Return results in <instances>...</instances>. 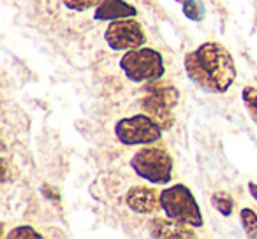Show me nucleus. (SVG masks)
<instances>
[{"instance_id":"nucleus-17","label":"nucleus","mask_w":257,"mask_h":239,"mask_svg":"<svg viewBox=\"0 0 257 239\" xmlns=\"http://www.w3.org/2000/svg\"><path fill=\"white\" fill-rule=\"evenodd\" d=\"M102 0H64V6L71 11L85 13L88 9H95Z\"/></svg>"},{"instance_id":"nucleus-5","label":"nucleus","mask_w":257,"mask_h":239,"mask_svg":"<svg viewBox=\"0 0 257 239\" xmlns=\"http://www.w3.org/2000/svg\"><path fill=\"white\" fill-rule=\"evenodd\" d=\"M164 130L155 120L141 111L134 116L121 118L114 125V136L123 146H148L162 137Z\"/></svg>"},{"instance_id":"nucleus-8","label":"nucleus","mask_w":257,"mask_h":239,"mask_svg":"<svg viewBox=\"0 0 257 239\" xmlns=\"http://www.w3.org/2000/svg\"><path fill=\"white\" fill-rule=\"evenodd\" d=\"M150 235L157 239H192L197 237L196 227L169 216H155L150 220Z\"/></svg>"},{"instance_id":"nucleus-4","label":"nucleus","mask_w":257,"mask_h":239,"mask_svg":"<svg viewBox=\"0 0 257 239\" xmlns=\"http://www.w3.org/2000/svg\"><path fill=\"white\" fill-rule=\"evenodd\" d=\"M161 206L166 216L185 221V223L192 225L196 228L203 227L204 218L203 213H201V207L187 185L176 183V185H171L168 188H162Z\"/></svg>"},{"instance_id":"nucleus-1","label":"nucleus","mask_w":257,"mask_h":239,"mask_svg":"<svg viewBox=\"0 0 257 239\" xmlns=\"http://www.w3.org/2000/svg\"><path fill=\"white\" fill-rule=\"evenodd\" d=\"M185 72L189 79L208 93H225L236 79L232 55L222 44L208 41L185 55Z\"/></svg>"},{"instance_id":"nucleus-11","label":"nucleus","mask_w":257,"mask_h":239,"mask_svg":"<svg viewBox=\"0 0 257 239\" xmlns=\"http://www.w3.org/2000/svg\"><path fill=\"white\" fill-rule=\"evenodd\" d=\"M145 92L159 97V99L164 100V102L169 104L171 107H175L176 104L180 102V92L176 90V86L161 81V79H157V81H152V83H147V85H145Z\"/></svg>"},{"instance_id":"nucleus-10","label":"nucleus","mask_w":257,"mask_h":239,"mask_svg":"<svg viewBox=\"0 0 257 239\" xmlns=\"http://www.w3.org/2000/svg\"><path fill=\"white\" fill-rule=\"evenodd\" d=\"M138 9L127 0H102L93 9V20L95 22H116L123 18H136Z\"/></svg>"},{"instance_id":"nucleus-7","label":"nucleus","mask_w":257,"mask_h":239,"mask_svg":"<svg viewBox=\"0 0 257 239\" xmlns=\"http://www.w3.org/2000/svg\"><path fill=\"white\" fill-rule=\"evenodd\" d=\"M125 204L127 207L140 214H155L162 211L161 206V192L148 185H134L125 193Z\"/></svg>"},{"instance_id":"nucleus-15","label":"nucleus","mask_w":257,"mask_h":239,"mask_svg":"<svg viewBox=\"0 0 257 239\" xmlns=\"http://www.w3.org/2000/svg\"><path fill=\"white\" fill-rule=\"evenodd\" d=\"M241 100L248 111L252 122L257 123V88L255 86H245L241 92Z\"/></svg>"},{"instance_id":"nucleus-13","label":"nucleus","mask_w":257,"mask_h":239,"mask_svg":"<svg viewBox=\"0 0 257 239\" xmlns=\"http://www.w3.org/2000/svg\"><path fill=\"white\" fill-rule=\"evenodd\" d=\"M239 221H241V227L245 230L246 237H257V213L250 207H243L239 211Z\"/></svg>"},{"instance_id":"nucleus-3","label":"nucleus","mask_w":257,"mask_h":239,"mask_svg":"<svg viewBox=\"0 0 257 239\" xmlns=\"http://www.w3.org/2000/svg\"><path fill=\"white\" fill-rule=\"evenodd\" d=\"M120 69L125 78L133 83H152L164 76V58L154 48H134L123 53L120 58Z\"/></svg>"},{"instance_id":"nucleus-2","label":"nucleus","mask_w":257,"mask_h":239,"mask_svg":"<svg viewBox=\"0 0 257 239\" xmlns=\"http://www.w3.org/2000/svg\"><path fill=\"white\" fill-rule=\"evenodd\" d=\"M131 167L141 179L150 185H169L173 179L175 162L169 151L159 146H145L131 158Z\"/></svg>"},{"instance_id":"nucleus-12","label":"nucleus","mask_w":257,"mask_h":239,"mask_svg":"<svg viewBox=\"0 0 257 239\" xmlns=\"http://www.w3.org/2000/svg\"><path fill=\"white\" fill-rule=\"evenodd\" d=\"M211 204L222 216H231L232 211H234V199L227 192H222V190L211 195Z\"/></svg>"},{"instance_id":"nucleus-18","label":"nucleus","mask_w":257,"mask_h":239,"mask_svg":"<svg viewBox=\"0 0 257 239\" xmlns=\"http://www.w3.org/2000/svg\"><path fill=\"white\" fill-rule=\"evenodd\" d=\"M248 192H250V195L253 197V200L257 202V183H253V181L248 183Z\"/></svg>"},{"instance_id":"nucleus-19","label":"nucleus","mask_w":257,"mask_h":239,"mask_svg":"<svg viewBox=\"0 0 257 239\" xmlns=\"http://www.w3.org/2000/svg\"><path fill=\"white\" fill-rule=\"evenodd\" d=\"M176 2H183V0H176Z\"/></svg>"},{"instance_id":"nucleus-16","label":"nucleus","mask_w":257,"mask_h":239,"mask_svg":"<svg viewBox=\"0 0 257 239\" xmlns=\"http://www.w3.org/2000/svg\"><path fill=\"white\" fill-rule=\"evenodd\" d=\"M6 237L13 239V237H18V239H41L43 235L36 230L34 227L30 225H20V227H15L9 234H6Z\"/></svg>"},{"instance_id":"nucleus-6","label":"nucleus","mask_w":257,"mask_h":239,"mask_svg":"<svg viewBox=\"0 0 257 239\" xmlns=\"http://www.w3.org/2000/svg\"><path fill=\"white\" fill-rule=\"evenodd\" d=\"M107 46L113 51H128L134 48H141L147 43V34L138 20L123 18L111 22L104 32Z\"/></svg>"},{"instance_id":"nucleus-9","label":"nucleus","mask_w":257,"mask_h":239,"mask_svg":"<svg viewBox=\"0 0 257 239\" xmlns=\"http://www.w3.org/2000/svg\"><path fill=\"white\" fill-rule=\"evenodd\" d=\"M140 107L143 113H147L152 120L161 125L162 130H169L175 125V114H173V107L161 100L159 97L152 95V93H145V97L140 100Z\"/></svg>"},{"instance_id":"nucleus-14","label":"nucleus","mask_w":257,"mask_h":239,"mask_svg":"<svg viewBox=\"0 0 257 239\" xmlns=\"http://www.w3.org/2000/svg\"><path fill=\"white\" fill-rule=\"evenodd\" d=\"M182 11L190 22H201L204 18V6L201 0H183Z\"/></svg>"}]
</instances>
